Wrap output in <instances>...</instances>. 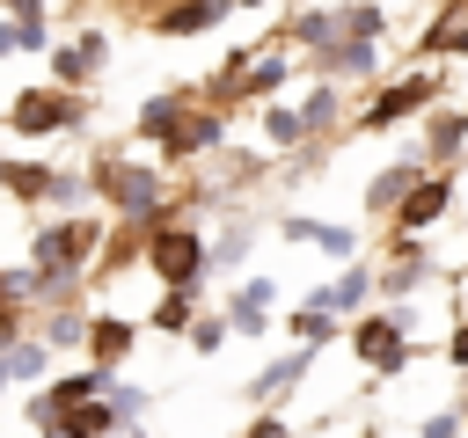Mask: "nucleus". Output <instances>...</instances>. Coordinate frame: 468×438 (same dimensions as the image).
<instances>
[{"instance_id": "nucleus-1", "label": "nucleus", "mask_w": 468, "mask_h": 438, "mask_svg": "<svg viewBox=\"0 0 468 438\" xmlns=\"http://www.w3.org/2000/svg\"><path fill=\"white\" fill-rule=\"evenodd\" d=\"M146 270H154L168 292H197V285L212 277V241H205L197 226L161 219V226H146Z\"/></svg>"}, {"instance_id": "nucleus-2", "label": "nucleus", "mask_w": 468, "mask_h": 438, "mask_svg": "<svg viewBox=\"0 0 468 438\" xmlns=\"http://www.w3.org/2000/svg\"><path fill=\"white\" fill-rule=\"evenodd\" d=\"M410 307H388V314H358L351 321V350H358V365L366 372H380V380H402L410 372Z\"/></svg>"}, {"instance_id": "nucleus-3", "label": "nucleus", "mask_w": 468, "mask_h": 438, "mask_svg": "<svg viewBox=\"0 0 468 438\" xmlns=\"http://www.w3.org/2000/svg\"><path fill=\"white\" fill-rule=\"evenodd\" d=\"M95 248H102V219H51V226H37V234H29V270L80 277Z\"/></svg>"}, {"instance_id": "nucleus-4", "label": "nucleus", "mask_w": 468, "mask_h": 438, "mask_svg": "<svg viewBox=\"0 0 468 438\" xmlns=\"http://www.w3.org/2000/svg\"><path fill=\"white\" fill-rule=\"evenodd\" d=\"M95 190H102L124 219H154V226H161V212H168L161 175H154V168H139V161H95Z\"/></svg>"}, {"instance_id": "nucleus-5", "label": "nucleus", "mask_w": 468, "mask_h": 438, "mask_svg": "<svg viewBox=\"0 0 468 438\" xmlns=\"http://www.w3.org/2000/svg\"><path fill=\"white\" fill-rule=\"evenodd\" d=\"M88 124V102L80 95H58V88H22L7 102V131L15 139H44V131H80Z\"/></svg>"}, {"instance_id": "nucleus-6", "label": "nucleus", "mask_w": 468, "mask_h": 438, "mask_svg": "<svg viewBox=\"0 0 468 438\" xmlns=\"http://www.w3.org/2000/svg\"><path fill=\"white\" fill-rule=\"evenodd\" d=\"M439 73H402V80H388V88H373V102L358 110V131H388V124H402V117H417V110H431L439 102Z\"/></svg>"}, {"instance_id": "nucleus-7", "label": "nucleus", "mask_w": 468, "mask_h": 438, "mask_svg": "<svg viewBox=\"0 0 468 438\" xmlns=\"http://www.w3.org/2000/svg\"><path fill=\"white\" fill-rule=\"evenodd\" d=\"M446 204H453V168H439V175H424L410 197H402V212H395V234L402 241H417V234H431L439 219H446Z\"/></svg>"}, {"instance_id": "nucleus-8", "label": "nucleus", "mask_w": 468, "mask_h": 438, "mask_svg": "<svg viewBox=\"0 0 468 438\" xmlns=\"http://www.w3.org/2000/svg\"><path fill=\"white\" fill-rule=\"evenodd\" d=\"M314 350H322V343H292V350H285V358H271V365H263V372H256V380H249L241 394H249L256 409H271L278 394H292V387L307 380V365H314Z\"/></svg>"}, {"instance_id": "nucleus-9", "label": "nucleus", "mask_w": 468, "mask_h": 438, "mask_svg": "<svg viewBox=\"0 0 468 438\" xmlns=\"http://www.w3.org/2000/svg\"><path fill=\"white\" fill-rule=\"evenodd\" d=\"M227 321H234V336H263V328L278 321V285H271V277H241Z\"/></svg>"}, {"instance_id": "nucleus-10", "label": "nucleus", "mask_w": 468, "mask_h": 438, "mask_svg": "<svg viewBox=\"0 0 468 438\" xmlns=\"http://www.w3.org/2000/svg\"><path fill=\"white\" fill-rule=\"evenodd\" d=\"M132 343H139V328H132L124 314H95V321H88V365H102V372H124Z\"/></svg>"}, {"instance_id": "nucleus-11", "label": "nucleus", "mask_w": 468, "mask_h": 438, "mask_svg": "<svg viewBox=\"0 0 468 438\" xmlns=\"http://www.w3.org/2000/svg\"><path fill=\"white\" fill-rule=\"evenodd\" d=\"M424 175H431L424 161H395V168H380V175L366 182V212H373V219H380V212L395 219V212H402V197H410V190H417Z\"/></svg>"}, {"instance_id": "nucleus-12", "label": "nucleus", "mask_w": 468, "mask_h": 438, "mask_svg": "<svg viewBox=\"0 0 468 438\" xmlns=\"http://www.w3.org/2000/svg\"><path fill=\"white\" fill-rule=\"evenodd\" d=\"M190 110H197V95H190V88L146 95V102H139V139H161V146H168V139H176V124H183Z\"/></svg>"}, {"instance_id": "nucleus-13", "label": "nucleus", "mask_w": 468, "mask_h": 438, "mask_svg": "<svg viewBox=\"0 0 468 438\" xmlns=\"http://www.w3.org/2000/svg\"><path fill=\"white\" fill-rule=\"evenodd\" d=\"M461 146H468V110H431L424 117V161L431 168H453Z\"/></svg>"}, {"instance_id": "nucleus-14", "label": "nucleus", "mask_w": 468, "mask_h": 438, "mask_svg": "<svg viewBox=\"0 0 468 438\" xmlns=\"http://www.w3.org/2000/svg\"><path fill=\"white\" fill-rule=\"evenodd\" d=\"M278 234L285 241H307V248H322V256H358V234L351 226H329V219H307V212H292V219H278Z\"/></svg>"}, {"instance_id": "nucleus-15", "label": "nucleus", "mask_w": 468, "mask_h": 438, "mask_svg": "<svg viewBox=\"0 0 468 438\" xmlns=\"http://www.w3.org/2000/svg\"><path fill=\"white\" fill-rule=\"evenodd\" d=\"M373 66H380V44H358V36L314 51V73H322V80H358V73H373Z\"/></svg>"}, {"instance_id": "nucleus-16", "label": "nucleus", "mask_w": 468, "mask_h": 438, "mask_svg": "<svg viewBox=\"0 0 468 438\" xmlns=\"http://www.w3.org/2000/svg\"><path fill=\"white\" fill-rule=\"evenodd\" d=\"M0 372H7V387H29V394H37V387L51 380V343H44V336H22V343L0 358Z\"/></svg>"}, {"instance_id": "nucleus-17", "label": "nucleus", "mask_w": 468, "mask_h": 438, "mask_svg": "<svg viewBox=\"0 0 468 438\" xmlns=\"http://www.w3.org/2000/svg\"><path fill=\"white\" fill-rule=\"evenodd\" d=\"M227 7H234V0H176V7L154 15V29H161V36H197V29H219Z\"/></svg>"}, {"instance_id": "nucleus-18", "label": "nucleus", "mask_w": 468, "mask_h": 438, "mask_svg": "<svg viewBox=\"0 0 468 438\" xmlns=\"http://www.w3.org/2000/svg\"><path fill=\"white\" fill-rule=\"evenodd\" d=\"M285 328H292L300 343H329V336H336V307L322 299V285H314V292H307V299L285 314Z\"/></svg>"}, {"instance_id": "nucleus-19", "label": "nucleus", "mask_w": 468, "mask_h": 438, "mask_svg": "<svg viewBox=\"0 0 468 438\" xmlns=\"http://www.w3.org/2000/svg\"><path fill=\"white\" fill-rule=\"evenodd\" d=\"M256 124H263V146H271V153H292V146L307 139V117H300V110H285V102H263V110H256Z\"/></svg>"}, {"instance_id": "nucleus-20", "label": "nucleus", "mask_w": 468, "mask_h": 438, "mask_svg": "<svg viewBox=\"0 0 468 438\" xmlns=\"http://www.w3.org/2000/svg\"><path fill=\"white\" fill-rule=\"evenodd\" d=\"M373 292H380V277H373V270H366V263H344V270H336V277H329V285H322V299H329V307H336V314H344V307H366V299H373Z\"/></svg>"}, {"instance_id": "nucleus-21", "label": "nucleus", "mask_w": 468, "mask_h": 438, "mask_svg": "<svg viewBox=\"0 0 468 438\" xmlns=\"http://www.w3.org/2000/svg\"><path fill=\"white\" fill-rule=\"evenodd\" d=\"M146 321H154L161 336H190V328H197V292H161Z\"/></svg>"}, {"instance_id": "nucleus-22", "label": "nucleus", "mask_w": 468, "mask_h": 438, "mask_svg": "<svg viewBox=\"0 0 468 438\" xmlns=\"http://www.w3.org/2000/svg\"><path fill=\"white\" fill-rule=\"evenodd\" d=\"M88 321H95V314H80V307H51V314H44V328H37V336H44V343H51V350H73V343H80V350H88Z\"/></svg>"}, {"instance_id": "nucleus-23", "label": "nucleus", "mask_w": 468, "mask_h": 438, "mask_svg": "<svg viewBox=\"0 0 468 438\" xmlns=\"http://www.w3.org/2000/svg\"><path fill=\"white\" fill-rule=\"evenodd\" d=\"M58 190V168L44 161H7V197H51Z\"/></svg>"}, {"instance_id": "nucleus-24", "label": "nucleus", "mask_w": 468, "mask_h": 438, "mask_svg": "<svg viewBox=\"0 0 468 438\" xmlns=\"http://www.w3.org/2000/svg\"><path fill=\"white\" fill-rule=\"evenodd\" d=\"M344 15V36H358V44H380L388 36V15L373 7V0H351V7H336Z\"/></svg>"}, {"instance_id": "nucleus-25", "label": "nucleus", "mask_w": 468, "mask_h": 438, "mask_svg": "<svg viewBox=\"0 0 468 438\" xmlns=\"http://www.w3.org/2000/svg\"><path fill=\"white\" fill-rule=\"evenodd\" d=\"M249 263V226H234L227 241H212V277H234Z\"/></svg>"}, {"instance_id": "nucleus-26", "label": "nucleus", "mask_w": 468, "mask_h": 438, "mask_svg": "<svg viewBox=\"0 0 468 438\" xmlns=\"http://www.w3.org/2000/svg\"><path fill=\"white\" fill-rule=\"evenodd\" d=\"M227 336H234V321H227V314H197L190 350H197V358H212V350H227Z\"/></svg>"}, {"instance_id": "nucleus-27", "label": "nucleus", "mask_w": 468, "mask_h": 438, "mask_svg": "<svg viewBox=\"0 0 468 438\" xmlns=\"http://www.w3.org/2000/svg\"><path fill=\"white\" fill-rule=\"evenodd\" d=\"M102 402H110V409H117V423H139V416H146V402H154V394H146V387H132V380H110V394H102Z\"/></svg>"}, {"instance_id": "nucleus-28", "label": "nucleus", "mask_w": 468, "mask_h": 438, "mask_svg": "<svg viewBox=\"0 0 468 438\" xmlns=\"http://www.w3.org/2000/svg\"><path fill=\"white\" fill-rule=\"evenodd\" d=\"M80 73H88L80 44H58V51H51V80H58V88H80Z\"/></svg>"}, {"instance_id": "nucleus-29", "label": "nucleus", "mask_w": 468, "mask_h": 438, "mask_svg": "<svg viewBox=\"0 0 468 438\" xmlns=\"http://www.w3.org/2000/svg\"><path fill=\"white\" fill-rule=\"evenodd\" d=\"M300 117H307V131H329V124H336V88H314V95L300 102Z\"/></svg>"}, {"instance_id": "nucleus-30", "label": "nucleus", "mask_w": 468, "mask_h": 438, "mask_svg": "<svg viewBox=\"0 0 468 438\" xmlns=\"http://www.w3.org/2000/svg\"><path fill=\"white\" fill-rule=\"evenodd\" d=\"M417 438H468V423H461V409H431L417 423Z\"/></svg>"}, {"instance_id": "nucleus-31", "label": "nucleus", "mask_w": 468, "mask_h": 438, "mask_svg": "<svg viewBox=\"0 0 468 438\" xmlns=\"http://www.w3.org/2000/svg\"><path fill=\"white\" fill-rule=\"evenodd\" d=\"M241 438H292V423H285V416H278V409H256V416H249V431H241Z\"/></svg>"}, {"instance_id": "nucleus-32", "label": "nucleus", "mask_w": 468, "mask_h": 438, "mask_svg": "<svg viewBox=\"0 0 468 438\" xmlns=\"http://www.w3.org/2000/svg\"><path fill=\"white\" fill-rule=\"evenodd\" d=\"M73 44H80V58H88V73H95V66H102V58H110V36H102V29H80V36H73Z\"/></svg>"}, {"instance_id": "nucleus-33", "label": "nucleus", "mask_w": 468, "mask_h": 438, "mask_svg": "<svg viewBox=\"0 0 468 438\" xmlns=\"http://www.w3.org/2000/svg\"><path fill=\"white\" fill-rule=\"evenodd\" d=\"M446 365H453V372H468V321L446 336Z\"/></svg>"}, {"instance_id": "nucleus-34", "label": "nucleus", "mask_w": 468, "mask_h": 438, "mask_svg": "<svg viewBox=\"0 0 468 438\" xmlns=\"http://www.w3.org/2000/svg\"><path fill=\"white\" fill-rule=\"evenodd\" d=\"M7 51H22V22H0V58Z\"/></svg>"}, {"instance_id": "nucleus-35", "label": "nucleus", "mask_w": 468, "mask_h": 438, "mask_svg": "<svg viewBox=\"0 0 468 438\" xmlns=\"http://www.w3.org/2000/svg\"><path fill=\"white\" fill-rule=\"evenodd\" d=\"M0 190H7V161H0Z\"/></svg>"}, {"instance_id": "nucleus-36", "label": "nucleus", "mask_w": 468, "mask_h": 438, "mask_svg": "<svg viewBox=\"0 0 468 438\" xmlns=\"http://www.w3.org/2000/svg\"><path fill=\"white\" fill-rule=\"evenodd\" d=\"M234 7H263V0H234Z\"/></svg>"}, {"instance_id": "nucleus-37", "label": "nucleus", "mask_w": 468, "mask_h": 438, "mask_svg": "<svg viewBox=\"0 0 468 438\" xmlns=\"http://www.w3.org/2000/svg\"><path fill=\"white\" fill-rule=\"evenodd\" d=\"M461 423H468V394H461Z\"/></svg>"}, {"instance_id": "nucleus-38", "label": "nucleus", "mask_w": 468, "mask_h": 438, "mask_svg": "<svg viewBox=\"0 0 468 438\" xmlns=\"http://www.w3.org/2000/svg\"><path fill=\"white\" fill-rule=\"evenodd\" d=\"M0 394H7V372H0Z\"/></svg>"}]
</instances>
